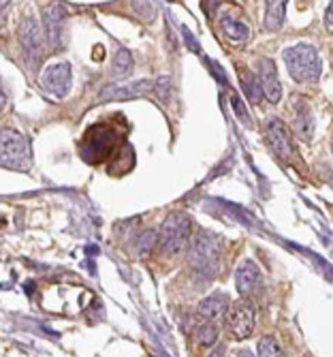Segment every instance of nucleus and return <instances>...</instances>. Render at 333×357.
Masks as SVG:
<instances>
[{
    "mask_svg": "<svg viewBox=\"0 0 333 357\" xmlns=\"http://www.w3.org/2000/svg\"><path fill=\"white\" fill-rule=\"evenodd\" d=\"M284 62L297 84H316L323 73V60L314 45L299 43L284 50Z\"/></svg>",
    "mask_w": 333,
    "mask_h": 357,
    "instance_id": "nucleus-1",
    "label": "nucleus"
},
{
    "mask_svg": "<svg viewBox=\"0 0 333 357\" xmlns=\"http://www.w3.org/2000/svg\"><path fill=\"white\" fill-rule=\"evenodd\" d=\"M190 234H192V222L188 214L184 212L169 214L156 236V246L164 255H182L190 242Z\"/></svg>",
    "mask_w": 333,
    "mask_h": 357,
    "instance_id": "nucleus-2",
    "label": "nucleus"
},
{
    "mask_svg": "<svg viewBox=\"0 0 333 357\" xmlns=\"http://www.w3.org/2000/svg\"><path fill=\"white\" fill-rule=\"evenodd\" d=\"M218 259H220V240L218 236L210 231H201L190 248V268L194 274L212 278L218 270Z\"/></svg>",
    "mask_w": 333,
    "mask_h": 357,
    "instance_id": "nucleus-3",
    "label": "nucleus"
},
{
    "mask_svg": "<svg viewBox=\"0 0 333 357\" xmlns=\"http://www.w3.org/2000/svg\"><path fill=\"white\" fill-rule=\"evenodd\" d=\"M0 165L9 169H28L30 165L28 139L22 133L13 131V128L0 131Z\"/></svg>",
    "mask_w": 333,
    "mask_h": 357,
    "instance_id": "nucleus-4",
    "label": "nucleus"
},
{
    "mask_svg": "<svg viewBox=\"0 0 333 357\" xmlns=\"http://www.w3.org/2000/svg\"><path fill=\"white\" fill-rule=\"evenodd\" d=\"M116 148V131L109 124H94L82 142V154L88 163H101Z\"/></svg>",
    "mask_w": 333,
    "mask_h": 357,
    "instance_id": "nucleus-5",
    "label": "nucleus"
},
{
    "mask_svg": "<svg viewBox=\"0 0 333 357\" xmlns=\"http://www.w3.org/2000/svg\"><path fill=\"white\" fill-rule=\"evenodd\" d=\"M226 319V330L235 340H246L254 332L256 323V306L250 298H242L233 302L224 314Z\"/></svg>",
    "mask_w": 333,
    "mask_h": 357,
    "instance_id": "nucleus-6",
    "label": "nucleus"
},
{
    "mask_svg": "<svg viewBox=\"0 0 333 357\" xmlns=\"http://www.w3.org/2000/svg\"><path fill=\"white\" fill-rule=\"evenodd\" d=\"M20 43H22L24 58L35 69L43 58V30L37 20L26 17L20 24Z\"/></svg>",
    "mask_w": 333,
    "mask_h": 357,
    "instance_id": "nucleus-7",
    "label": "nucleus"
},
{
    "mask_svg": "<svg viewBox=\"0 0 333 357\" xmlns=\"http://www.w3.org/2000/svg\"><path fill=\"white\" fill-rule=\"evenodd\" d=\"M71 82H73V71L69 62H54L41 75L43 90H47L56 99H62V96L69 94Z\"/></svg>",
    "mask_w": 333,
    "mask_h": 357,
    "instance_id": "nucleus-8",
    "label": "nucleus"
},
{
    "mask_svg": "<svg viewBox=\"0 0 333 357\" xmlns=\"http://www.w3.org/2000/svg\"><path fill=\"white\" fill-rule=\"evenodd\" d=\"M265 139H268L270 148L274 150L276 156H280L282 160H288L295 152L293 148V137L291 131L286 128V124L280 118H270L265 122Z\"/></svg>",
    "mask_w": 333,
    "mask_h": 357,
    "instance_id": "nucleus-9",
    "label": "nucleus"
},
{
    "mask_svg": "<svg viewBox=\"0 0 333 357\" xmlns=\"http://www.w3.org/2000/svg\"><path fill=\"white\" fill-rule=\"evenodd\" d=\"M66 11L62 5H47L43 9V32L52 50H60L64 43Z\"/></svg>",
    "mask_w": 333,
    "mask_h": 357,
    "instance_id": "nucleus-10",
    "label": "nucleus"
},
{
    "mask_svg": "<svg viewBox=\"0 0 333 357\" xmlns=\"http://www.w3.org/2000/svg\"><path fill=\"white\" fill-rule=\"evenodd\" d=\"M258 86L261 92L268 96V101L278 105L282 101V84L278 77V69H276V62L272 58H261L258 60Z\"/></svg>",
    "mask_w": 333,
    "mask_h": 357,
    "instance_id": "nucleus-11",
    "label": "nucleus"
},
{
    "mask_svg": "<svg viewBox=\"0 0 333 357\" xmlns=\"http://www.w3.org/2000/svg\"><path fill=\"white\" fill-rule=\"evenodd\" d=\"M154 88L148 79L137 82H124V84H111L101 92V101H128V99H139V96L148 94Z\"/></svg>",
    "mask_w": 333,
    "mask_h": 357,
    "instance_id": "nucleus-12",
    "label": "nucleus"
},
{
    "mask_svg": "<svg viewBox=\"0 0 333 357\" xmlns=\"http://www.w3.org/2000/svg\"><path fill=\"white\" fill-rule=\"evenodd\" d=\"M235 287H238L242 298L252 296L254 291L261 287V270H258V266L252 261V259H246V261H242V266L238 268V272H235Z\"/></svg>",
    "mask_w": 333,
    "mask_h": 357,
    "instance_id": "nucleus-13",
    "label": "nucleus"
},
{
    "mask_svg": "<svg viewBox=\"0 0 333 357\" xmlns=\"http://www.w3.org/2000/svg\"><path fill=\"white\" fill-rule=\"evenodd\" d=\"M293 131L302 139H312L314 135V114L304 99H295L293 103Z\"/></svg>",
    "mask_w": 333,
    "mask_h": 357,
    "instance_id": "nucleus-14",
    "label": "nucleus"
},
{
    "mask_svg": "<svg viewBox=\"0 0 333 357\" xmlns=\"http://www.w3.org/2000/svg\"><path fill=\"white\" fill-rule=\"evenodd\" d=\"M229 306H231V300H229L226 294H212L210 298H206L201 304H199V314L214 323V321H218L220 317L226 314Z\"/></svg>",
    "mask_w": 333,
    "mask_h": 357,
    "instance_id": "nucleus-15",
    "label": "nucleus"
},
{
    "mask_svg": "<svg viewBox=\"0 0 333 357\" xmlns=\"http://www.w3.org/2000/svg\"><path fill=\"white\" fill-rule=\"evenodd\" d=\"M220 28L224 32V37L229 41H233V43H240L242 45V43H248L250 41V26L244 24V22H240V20H235V17L229 15V13H222Z\"/></svg>",
    "mask_w": 333,
    "mask_h": 357,
    "instance_id": "nucleus-16",
    "label": "nucleus"
},
{
    "mask_svg": "<svg viewBox=\"0 0 333 357\" xmlns=\"http://www.w3.org/2000/svg\"><path fill=\"white\" fill-rule=\"evenodd\" d=\"M284 13H286V3H280V0H276V3H268L265 5V28H268L270 32L280 30L284 24Z\"/></svg>",
    "mask_w": 333,
    "mask_h": 357,
    "instance_id": "nucleus-17",
    "label": "nucleus"
},
{
    "mask_svg": "<svg viewBox=\"0 0 333 357\" xmlns=\"http://www.w3.org/2000/svg\"><path fill=\"white\" fill-rule=\"evenodd\" d=\"M132 73V54L128 50H118L114 58V77L116 79H126Z\"/></svg>",
    "mask_w": 333,
    "mask_h": 357,
    "instance_id": "nucleus-18",
    "label": "nucleus"
},
{
    "mask_svg": "<svg viewBox=\"0 0 333 357\" xmlns=\"http://www.w3.org/2000/svg\"><path fill=\"white\" fill-rule=\"evenodd\" d=\"M216 340H218V328H216V323L208 321V323H203V326L196 328V342L201 344V347H214Z\"/></svg>",
    "mask_w": 333,
    "mask_h": 357,
    "instance_id": "nucleus-19",
    "label": "nucleus"
},
{
    "mask_svg": "<svg viewBox=\"0 0 333 357\" xmlns=\"http://www.w3.org/2000/svg\"><path fill=\"white\" fill-rule=\"evenodd\" d=\"M156 236H158L156 229H146L144 234H139V238L135 240V255L139 257L150 255L156 246Z\"/></svg>",
    "mask_w": 333,
    "mask_h": 357,
    "instance_id": "nucleus-20",
    "label": "nucleus"
},
{
    "mask_svg": "<svg viewBox=\"0 0 333 357\" xmlns=\"http://www.w3.org/2000/svg\"><path fill=\"white\" fill-rule=\"evenodd\" d=\"M154 90H156V96L162 105H169L171 103V96H173V82L171 77H158L156 84H154Z\"/></svg>",
    "mask_w": 333,
    "mask_h": 357,
    "instance_id": "nucleus-21",
    "label": "nucleus"
},
{
    "mask_svg": "<svg viewBox=\"0 0 333 357\" xmlns=\"http://www.w3.org/2000/svg\"><path fill=\"white\" fill-rule=\"evenodd\" d=\"M242 86H244V92L246 96L252 101V103H258L263 99V92H261V86H258V79L252 75V73H246L242 75Z\"/></svg>",
    "mask_w": 333,
    "mask_h": 357,
    "instance_id": "nucleus-22",
    "label": "nucleus"
},
{
    "mask_svg": "<svg viewBox=\"0 0 333 357\" xmlns=\"http://www.w3.org/2000/svg\"><path fill=\"white\" fill-rule=\"evenodd\" d=\"M258 357H284L280 344L276 342V338L265 336L258 340Z\"/></svg>",
    "mask_w": 333,
    "mask_h": 357,
    "instance_id": "nucleus-23",
    "label": "nucleus"
},
{
    "mask_svg": "<svg viewBox=\"0 0 333 357\" xmlns=\"http://www.w3.org/2000/svg\"><path fill=\"white\" fill-rule=\"evenodd\" d=\"M231 107H233V112L238 114V118L246 124V126H252V120H250V114H248V109H246V105L242 103V99L235 94V92H231Z\"/></svg>",
    "mask_w": 333,
    "mask_h": 357,
    "instance_id": "nucleus-24",
    "label": "nucleus"
},
{
    "mask_svg": "<svg viewBox=\"0 0 333 357\" xmlns=\"http://www.w3.org/2000/svg\"><path fill=\"white\" fill-rule=\"evenodd\" d=\"M132 9L146 22H152L156 17V5L154 3H132Z\"/></svg>",
    "mask_w": 333,
    "mask_h": 357,
    "instance_id": "nucleus-25",
    "label": "nucleus"
},
{
    "mask_svg": "<svg viewBox=\"0 0 333 357\" xmlns=\"http://www.w3.org/2000/svg\"><path fill=\"white\" fill-rule=\"evenodd\" d=\"M5 109H7V92L0 88V116L5 114Z\"/></svg>",
    "mask_w": 333,
    "mask_h": 357,
    "instance_id": "nucleus-26",
    "label": "nucleus"
},
{
    "mask_svg": "<svg viewBox=\"0 0 333 357\" xmlns=\"http://www.w3.org/2000/svg\"><path fill=\"white\" fill-rule=\"evenodd\" d=\"M325 24H327V28H331V24H333V5H329L325 11Z\"/></svg>",
    "mask_w": 333,
    "mask_h": 357,
    "instance_id": "nucleus-27",
    "label": "nucleus"
},
{
    "mask_svg": "<svg viewBox=\"0 0 333 357\" xmlns=\"http://www.w3.org/2000/svg\"><path fill=\"white\" fill-rule=\"evenodd\" d=\"M238 357H254V355L246 349V351H240V353H238Z\"/></svg>",
    "mask_w": 333,
    "mask_h": 357,
    "instance_id": "nucleus-28",
    "label": "nucleus"
},
{
    "mask_svg": "<svg viewBox=\"0 0 333 357\" xmlns=\"http://www.w3.org/2000/svg\"><path fill=\"white\" fill-rule=\"evenodd\" d=\"M210 357H220V349H218V351H214V353H212Z\"/></svg>",
    "mask_w": 333,
    "mask_h": 357,
    "instance_id": "nucleus-29",
    "label": "nucleus"
}]
</instances>
